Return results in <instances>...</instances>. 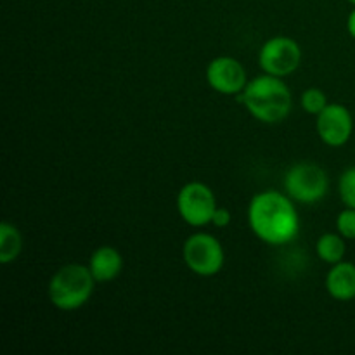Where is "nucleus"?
Masks as SVG:
<instances>
[{
    "label": "nucleus",
    "instance_id": "nucleus-1",
    "mask_svg": "<svg viewBox=\"0 0 355 355\" xmlns=\"http://www.w3.org/2000/svg\"><path fill=\"white\" fill-rule=\"evenodd\" d=\"M248 224L263 243L283 246L293 241L300 231V218L291 198L279 191H263L253 196L248 207Z\"/></svg>",
    "mask_w": 355,
    "mask_h": 355
},
{
    "label": "nucleus",
    "instance_id": "nucleus-2",
    "mask_svg": "<svg viewBox=\"0 0 355 355\" xmlns=\"http://www.w3.org/2000/svg\"><path fill=\"white\" fill-rule=\"evenodd\" d=\"M238 96L250 114L262 123H281L293 107L290 87L281 76L267 73L250 80L245 90Z\"/></svg>",
    "mask_w": 355,
    "mask_h": 355
},
{
    "label": "nucleus",
    "instance_id": "nucleus-3",
    "mask_svg": "<svg viewBox=\"0 0 355 355\" xmlns=\"http://www.w3.org/2000/svg\"><path fill=\"white\" fill-rule=\"evenodd\" d=\"M96 283L89 266L68 263L52 276L49 298L59 311H76L90 300Z\"/></svg>",
    "mask_w": 355,
    "mask_h": 355
},
{
    "label": "nucleus",
    "instance_id": "nucleus-4",
    "mask_svg": "<svg viewBox=\"0 0 355 355\" xmlns=\"http://www.w3.org/2000/svg\"><path fill=\"white\" fill-rule=\"evenodd\" d=\"M329 187L328 173L314 163H297L284 175V189L293 201L314 205L326 196Z\"/></svg>",
    "mask_w": 355,
    "mask_h": 355
},
{
    "label": "nucleus",
    "instance_id": "nucleus-5",
    "mask_svg": "<svg viewBox=\"0 0 355 355\" xmlns=\"http://www.w3.org/2000/svg\"><path fill=\"white\" fill-rule=\"evenodd\" d=\"M182 257L191 272L201 277L217 276L225 262L224 248L215 236L196 232L184 243Z\"/></svg>",
    "mask_w": 355,
    "mask_h": 355
},
{
    "label": "nucleus",
    "instance_id": "nucleus-6",
    "mask_svg": "<svg viewBox=\"0 0 355 355\" xmlns=\"http://www.w3.org/2000/svg\"><path fill=\"white\" fill-rule=\"evenodd\" d=\"M177 210L182 220L193 227L211 224V217L217 210L214 191L203 182L186 184L177 196Z\"/></svg>",
    "mask_w": 355,
    "mask_h": 355
},
{
    "label": "nucleus",
    "instance_id": "nucleus-7",
    "mask_svg": "<svg viewBox=\"0 0 355 355\" xmlns=\"http://www.w3.org/2000/svg\"><path fill=\"white\" fill-rule=\"evenodd\" d=\"M302 49L293 38L272 37L259 52V64L263 73L274 76H288L300 66Z\"/></svg>",
    "mask_w": 355,
    "mask_h": 355
},
{
    "label": "nucleus",
    "instance_id": "nucleus-8",
    "mask_svg": "<svg viewBox=\"0 0 355 355\" xmlns=\"http://www.w3.org/2000/svg\"><path fill=\"white\" fill-rule=\"evenodd\" d=\"M315 128L324 142L329 148H342L347 144L354 130V120L350 111L343 104L331 103L318 114Z\"/></svg>",
    "mask_w": 355,
    "mask_h": 355
},
{
    "label": "nucleus",
    "instance_id": "nucleus-9",
    "mask_svg": "<svg viewBox=\"0 0 355 355\" xmlns=\"http://www.w3.org/2000/svg\"><path fill=\"white\" fill-rule=\"evenodd\" d=\"M207 82L215 92L224 96H238L248 85L246 71L241 62L229 55L215 58L207 68Z\"/></svg>",
    "mask_w": 355,
    "mask_h": 355
},
{
    "label": "nucleus",
    "instance_id": "nucleus-10",
    "mask_svg": "<svg viewBox=\"0 0 355 355\" xmlns=\"http://www.w3.org/2000/svg\"><path fill=\"white\" fill-rule=\"evenodd\" d=\"M326 290L329 297L338 302H350L355 298V266L352 262H338L331 266L326 276Z\"/></svg>",
    "mask_w": 355,
    "mask_h": 355
},
{
    "label": "nucleus",
    "instance_id": "nucleus-11",
    "mask_svg": "<svg viewBox=\"0 0 355 355\" xmlns=\"http://www.w3.org/2000/svg\"><path fill=\"white\" fill-rule=\"evenodd\" d=\"M89 269L97 283H107L120 276L123 269V259L113 246H101L90 257Z\"/></svg>",
    "mask_w": 355,
    "mask_h": 355
},
{
    "label": "nucleus",
    "instance_id": "nucleus-12",
    "mask_svg": "<svg viewBox=\"0 0 355 355\" xmlns=\"http://www.w3.org/2000/svg\"><path fill=\"white\" fill-rule=\"evenodd\" d=\"M315 252H318L319 259L322 262L329 263V266H335V263L342 262L345 259L347 253V245L345 238L342 234H333V232H326L321 238L318 239V245H315Z\"/></svg>",
    "mask_w": 355,
    "mask_h": 355
},
{
    "label": "nucleus",
    "instance_id": "nucleus-13",
    "mask_svg": "<svg viewBox=\"0 0 355 355\" xmlns=\"http://www.w3.org/2000/svg\"><path fill=\"white\" fill-rule=\"evenodd\" d=\"M23 250V238L17 227L9 222L0 224V263L7 266L19 257Z\"/></svg>",
    "mask_w": 355,
    "mask_h": 355
},
{
    "label": "nucleus",
    "instance_id": "nucleus-14",
    "mask_svg": "<svg viewBox=\"0 0 355 355\" xmlns=\"http://www.w3.org/2000/svg\"><path fill=\"white\" fill-rule=\"evenodd\" d=\"M300 103L304 111H307L309 114H315V116L329 104L328 99H326V94L321 89H315V87L307 89L302 94Z\"/></svg>",
    "mask_w": 355,
    "mask_h": 355
},
{
    "label": "nucleus",
    "instance_id": "nucleus-15",
    "mask_svg": "<svg viewBox=\"0 0 355 355\" xmlns=\"http://www.w3.org/2000/svg\"><path fill=\"white\" fill-rule=\"evenodd\" d=\"M340 200L345 207L355 208V166H350L342 173L338 182Z\"/></svg>",
    "mask_w": 355,
    "mask_h": 355
},
{
    "label": "nucleus",
    "instance_id": "nucleus-16",
    "mask_svg": "<svg viewBox=\"0 0 355 355\" xmlns=\"http://www.w3.org/2000/svg\"><path fill=\"white\" fill-rule=\"evenodd\" d=\"M336 229L345 239H355V208L347 207L336 218Z\"/></svg>",
    "mask_w": 355,
    "mask_h": 355
},
{
    "label": "nucleus",
    "instance_id": "nucleus-17",
    "mask_svg": "<svg viewBox=\"0 0 355 355\" xmlns=\"http://www.w3.org/2000/svg\"><path fill=\"white\" fill-rule=\"evenodd\" d=\"M211 224H214L215 227H227V225L231 224V211H229L227 208L217 207L214 217H211Z\"/></svg>",
    "mask_w": 355,
    "mask_h": 355
},
{
    "label": "nucleus",
    "instance_id": "nucleus-18",
    "mask_svg": "<svg viewBox=\"0 0 355 355\" xmlns=\"http://www.w3.org/2000/svg\"><path fill=\"white\" fill-rule=\"evenodd\" d=\"M347 30H349L350 37L355 38V9L349 14V19H347Z\"/></svg>",
    "mask_w": 355,
    "mask_h": 355
},
{
    "label": "nucleus",
    "instance_id": "nucleus-19",
    "mask_svg": "<svg viewBox=\"0 0 355 355\" xmlns=\"http://www.w3.org/2000/svg\"><path fill=\"white\" fill-rule=\"evenodd\" d=\"M349 2H350V3H352V6H355V0H349Z\"/></svg>",
    "mask_w": 355,
    "mask_h": 355
}]
</instances>
